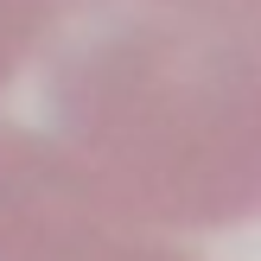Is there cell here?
I'll return each mask as SVG.
<instances>
[{"label": "cell", "mask_w": 261, "mask_h": 261, "mask_svg": "<svg viewBox=\"0 0 261 261\" xmlns=\"http://www.w3.org/2000/svg\"><path fill=\"white\" fill-rule=\"evenodd\" d=\"M51 140L160 229L261 217V25L102 0L45 58Z\"/></svg>", "instance_id": "obj_1"}, {"label": "cell", "mask_w": 261, "mask_h": 261, "mask_svg": "<svg viewBox=\"0 0 261 261\" xmlns=\"http://www.w3.org/2000/svg\"><path fill=\"white\" fill-rule=\"evenodd\" d=\"M0 261H198L134 217L64 140L0 121Z\"/></svg>", "instance_id": "obj_2"}, {"label": "cell", "mask_w": 261, "mask_h": 261, "mask_svg": "<svg viewBox=\"0 0 261 261\" xmlns=\"http://www.w3.org/2000/svg\"><path fill=\"white\" fill-rule=\"evenodd\" d=\"M102 0H0V96L45 70V58L96 13Z\"/></svg>", "instance_id": "obj_3"}, {"label": "cell", "mask_w": 261, "mask_h": 261, "mask_svg": "<svg viewBox=\"0 0 261 261\" xmlns=\"http://www.w3.org/2000/svg\"><path fill=\"white\" fill-rule=\"evenodd\" d=\"M160 7H185V13H211V19L261 25V0H160Z\"/></svg>", "instance_id": "obj_4"}]
</instances>
